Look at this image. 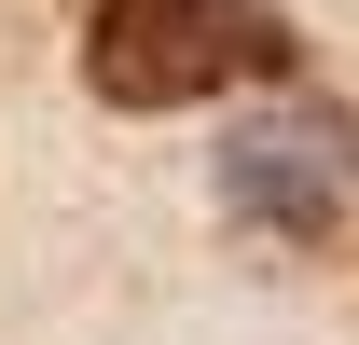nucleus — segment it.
I'll use <instances>...</instances> for the list:
<instances>
[{
	"instance_id": "f257e3e1",
	"label": "nucleus",
	"mask_w": 359,
	"mask_h": 345,
	"mask_svg": "<svg viewBox=\"0 0 359 345\" xmlns=\"http://www.w3.org/2000/svg\"><path fill=\"white\" fill-rule=\"evenodd\" d=\"M235 69H290V28L263 0H97L83 14V83L111 111H194Z\"/></svg>"
},
{
	"instance_id": "f03ea898",
	"label": "nucleus",
	"mask_w": 359,
	"mask_h": 345,
	"mask_svg": "<svg viewBox=\"0 0 359 345\" xmlns=\"http://www.w3.org/2000/svg\"><path fill=\"white\" fill-rule=\"evenodd\" d=\"M222 194L276 235H359V138L346 125H263V138H235Z\"/></svg>"
}]
</instances>
